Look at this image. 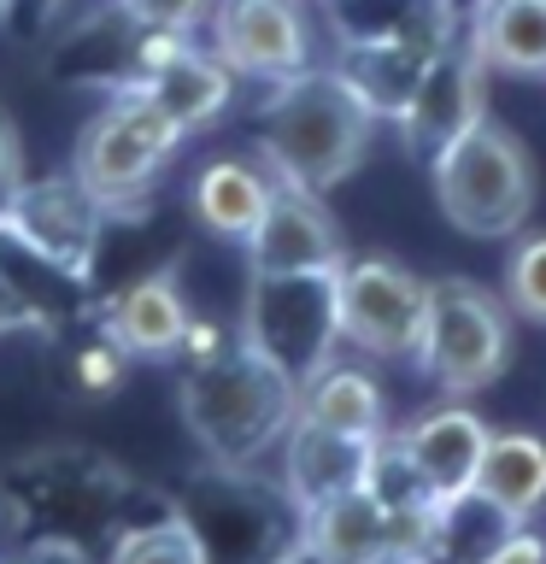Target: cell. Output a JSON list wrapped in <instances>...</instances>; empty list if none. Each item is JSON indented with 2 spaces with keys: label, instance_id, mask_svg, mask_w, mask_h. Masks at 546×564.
Here are the masks:
<instances>
[{
  "label": "cell",
  "instance_id": "obj_9",
  "mask_svg": "<svg viewBox=\"0 0 546 564\" xmlns=\"http://www.w3.org/2000/svg\"><path fill=\"white\" fill-rule=\"evenodd\" d=\"M206 30H211V53L236 77L282 83L312 65L306 0H211Z\"/></svg>",
  "mask_w": 546,
  "mask_h": 564
},
{
  "label": "cell",
  "instance_id": "obj_17",
  "mask_svg": "<svg viewBox=\"0 0 546 564\" xmlns=\"http://www.w3.org/2000/svg\"><path fill=\"white\" fill-rule=\"evenodd\" d=\"M458 42L488 77H546V0H470Z\"/></svg>",
  "mask_w": 546,
  "mask_h": 564
},
{
  "label": "cell",
  "instance_id": "obj_22",
  "mask_svg": "<svg viewBox=\"0 0 546 564\" xmlns=\"http://www.w3.org/2000/svg\"><path fill=\"white\" fill-rule=\"evenodd\" d=\"M476 494H488L505 518L535 523V511L546 506V441L528 430H488L482 465H476Z\"/></svg>",
  "mask_w": 546,
  "mask_h": 564
},
{
  "label": "cell",
  "instance_id": "obj_33",
  "mask_svg": "<svg viewBox=\"0 0 546 564\" xmlns=\"http://www.w3.org/2000/svg\"><path fill=\"white\" fill-rule=\"evenodd\" d=\"M317 7H324V0H317Z\"/></svg>",
  "mask_w": 546,
  "mask_h": 564
},
{
  "label": "cell",
  "instance_id": "obj_3",
  "mask_svg": "<svg viewBox=\"0 0 546 564\" xmlns=\"http://www.w3.org/2000/svg\"><path fill=\"white\" fill-rule=\"evenodd\" d=\"M429 171L440 218L470 241H511L535 218V159H528L523 135L505 130L500 118H476L447 153L429 159Z\"/></svg>",
  "mask_w": 546,
  "mask_h": 564
},
{
  "label": "cell",
  "instance_id": "obj_19",
  "mask_svg": "<svg viewBox=\"0 0 546 564\" xmlns=\"http://www.w3.org/2000/svg\"><path fill=\"white\" fill-rule=\"evenodd\" d=\"M271 165L264 159H211V165L194 176V224L206 229L211 241H247L271 206Z\"/></svg>",
  "mask_w": 546,
  "mask_h": 564
},
{
  "label": "cell",
  "instance_id": "obj_2",
  "mask_svg": "<svg viewBox=\"0 0 546 564\" xmlns=\"http://www.w3.org/2000/svg\"><path fill=\"white\" fill-rule=\"evenodd\" d=\"M370 135H376V118L335 77V65H306L271 83V100L259 112V159L312 194L341 188L364 165Z\"/></svg>",
  "mask_w": 546,
  "mask_h": 564
},
{
  "label": "cell",
  "instance_id": "obj_10",
  "mask_svg": "<svg viewBox=\"0 0 546 564\" xmlns=\"http://www.w3.org/2000/svg\"><path fill=\"white\" fill-rule=\"evenodd\" d=\"M241 247H247V271L253 276L341 271L347 264V241H341V229H335V218H329L324 194L299 188V183H288V176L271 183V206H264L259 229Z\"/></svg>",
  "mask_w": 546,
  "mask_h": 564
},
{
  "label": "cell",
  "instance_id": "obj_12",
  "mask_svg": "<svg viewBox=\"0 0 546 564\" xmlns=\"http://www.w3.org/2000/svg\"><path fill=\"white\" fill-rule=\"evenodd\" d=\"M165 165H171L165 148H153L118 106H100L77 135L70 176H77V183L100 200L106 218H112V212H141V200H148V188L159 183Z\"/></svg>",
  "mask_w": 546,
  "mask_h": 564
},
{
  "label": "cell",
  "instance_id": "obj_1",
  "mask_svg": "<svg viewBox=\"0 0 546 564\" xmlns=\"http://www.w3.org/2000/svg\"><path fill=\"white\" fill-rule=\"evenodd\" d=\"M294 417H299V382L282 377L241 335L194 352V370L183 377V423L200 441L206 465L253 470L271 447H282Z\"/></svg>",
  "mask_w": 546,
  "mask_h": 564
},
{
  "label": "cell",
  "instance_id": "obj_31",
  "mask_svg": "<svg viewBox=\"0 0 546 564\" xmlns=\"http://www.w3.org/2000/svg\"><path fill=\"white\" fill-rule=\"evenodd\" d=\"M288 564H324V558H312V553H306V546H299V553H294Z\"/></svg>",
  "mask_w": 546,
  "mask_h": 564
},
{
  "label": "cell",
  "instance_id": "obj_30",
  "mask_svg": "<svg viewBox=\"0 0 546 564\" xmlns=\"http://www.w3.org/2000/svg\"><path fill=\"white\" fill-rule=\"evenodd\" d=\"M12 329H42V324H35V306L12 282V271L0 264V335H12Z\"/></svg>",
  "mask_w": 546,
  "mask_h": 564
},
{
  "label": "cell",
  "instance_id": "obj_20",
  "mask_svg": "<svg viewBox=\"0 0 546 564\" xmlns=\"http://www.w3.org/2000/svg\"><path fill=\"white\" fill-rule=\"evenodd\" d=\"M435 53H417L405 42H335V77H341L370 118L394 123L405 112V100L417 95L423 70Z\"/></svg>",
  "mask_w": 546,
  "mask_h": 564
},
{
  "label": "cell",
  "instance_id": "obj_4",
  "mask_svg": "<svg viewBox=\"0 0 546 564\" xmlns=\"http://www.w3.org/2000/svg\"><path fill=\"white\" fill-rule=\"evenodd\" d=\"M183 523L194 529L206 564H288L299 553V506L282 482H259L253 470H200Z\"/></svg>",
  "mask_w": 546,
  "mask_h": 564
},
{
  "label": "cell",
  "instance_id": "obj_28",
  "mask_svg": "<svg viewBox=\"0 0 546 564\" xmlns=\"http://www.w3.org/2000/svg\"><path fill=\"white\" fill-rule=\"evenodd\" d=\"M24 188V141L7 118H0V212L12 206V194Z\"/></svg>",
  "mask_w": 546,
  "mask_h": 564
},
{
  "label": "cell",
  "instance_id": "obj_5",
  "mask_svg": "<svg viewBox=\"0 0 546 564\" xmlns=\"http://www.w3.org/2000/svg\"><path fill=\"white\" fill-rule=\"evenodd\" d=\"M505 365H511V306L476 276H435L417 370L447 400H470L488 382H500Z\"/></svg>",
  "mask_w": 546,
  "mask_h": 564
},
{
  "label": "cell",
  "instance_id": "obj_14",
  "mask_svg": "<svg viewBox=\"0 0 546 564\" xmlns=\"http://www.w3.org/2000/svg\"><path fill=\"white\" fill-rule=\"evenodd\" d=\"M370 453H376V441L341 435V430L312 423V417H294L288 435H282V488H288V500L299 511H312L347 488H364Z\"/></svg>",
  "mask_w": 546,
  "mask_h": 564
},
{
  "label": "cell",
  "instance_id": "obj_7",
  "mask_svg": "<svg viewBox=\"0 0 546 564\" xmlns=\"http://www.w3.org/2000/svg\"><path fill=\"white\" fill-rule=\"evenodd\" d=\"M100 229H106V212L77 176H35V183L24 176V188L0 212V241L65 282L95 276Z\"/></svg>",
  "mask_w": 546,
  "mask_h": 564
},
{
  "label": "cell",
  "instance_id": "obj_6",
  "mask_svg": "<svg viewBox=\"0 0 546 564\" xmlns=\"http://www.w3.org/2000/svg\"><path fill=\"white\" fill-rule=\"evenodd\" d=\"M241 341L264 352L282 377L306 388L341 347V317H335V271H288L253 276L247 271L241 300Z\"/></svg>",
  "mask_w": 546,
  "mask_h": 564
},
{
  "label": "cell",
  "instance_id": "obj_25",
  "mask_svg": "<svg viewBox=\"0 0 546 564\" xmlns=\"http://www.w3.org/2000/svg\"><path fill=\"white\" fill-rule=\"evenodd\" d=\"M500 300L523 324L546 329V236H523L505 259V276H500Z\"/></svg>",
  "mask_w": 546,
  "mask_h": 564
},
{
  "label": "cell",
  "instance_id": "obj_11",
  "mask_svg": "<svg viewBox=\"0 0 546 564\" xmlns=\"http://www.w3.org/2000/svg\"><path fill=\"white\" fill-rule=\"evenodd\" d=\"M476 118H488V65L476 59L465 42H452L447 53L429 59L417 95L405 100V112L394 118V130L405 141V153L429 165V159L447 153Z\"/></svg>",
  "mask_w": 546,
  "mask_h": 564
},
{
  "label": "cell",
  "instance_id": "obj_29",
  "mask_svg": "<svg viewBox=\"0 0 546 564\" xmlns=\"http://www.w3.org/2000/svg\"><path fill=\"white\" fill-rule=\"evenodd\" d=\"M482 564H546V535H535L528 523H517Z\"/></svg>",
  "mask_w": 546,
  "mask_h": 564
},
{
  "label": "cell",
  "instance_id": "obj_24",
  "mask_svg": "<svg viewBox=\"0 0 546 564\" xmlns=\"http://www.w3.org/2000/svg\"><path fill=\"white\" fill-rule=\"evenodd\" d=\"M511 529H517V518H505L488 494H476V488L447 494V500L435 506L429 529H423L417 564H482Z\"/></svg>",
  "mask_w": 546,
  "mask_h": 564
},
{
  "label": "cell",
  "instance_id": "obj_27",
  "mask_svg": "<svg viewBox=\"0 0 546 564\" xmlns=\"http://www.w3.org/2000/svg\"><path fill=\"white\" fill-rule=\"evenodd\" d=\"M211 0H118V12L135 30H194Z\"/></svg>",
  "mask_w": 546,
  "mask_h": 564
},
{
  "label": "cell",
  "instance_id": "obj_32",
  "mask_svg": "<svg viewBox=\"0 0 546 564\" xmlns=\"http://www.w3.org/2000/svg\"><path fill=\"white\" fill-rule=\"evenodd\" d=\"M382 564H417V558H400V553H394V558H382Z\"/></svg>",
  "mask_w": 546,
  "mask_h": 564
},
{
  "label": "cell",
  "instance_id": "obj_18",
  "mask_svg": "<svg viewBox=\"0 0 546 564\" xmlns=\"http://www.w3.org/2000/svg\"><path fill=\"white\" fill-rule=\"evenodd\" d=\"M299 546L324 564H382L394 558V523L370 488H347L324 506L299 511Z\"/></svg>",
  "mask_w": 546,
  "mask_h": 564
},
{
  "label": "cell",
  "instance_id": "obj_16",
  "mask_svg": "<svg viewBox=\"0 0 546 564\" xmlns=\"http://www.w3.org/2000/svg\"><path fill=\"white\" fill-rule=\"evenodd\" d=\"M400 447L423 470V482L447 500V494H465L476 482V465H482V447H488V423L465 400H447V405L405 423Z\"/></svg>",
  "mask_w": 546,
  "mask_h": 564
},
{
  "label": "cell",
  "instance_id": "obj_26",
  "mask_svg": "<svg viewBox=\"0 0 546 564\" xmlns=\"http://www.w3.org/2000/svg\"><path fill=\"white\" fill-rule=\"evenodd\" d=\"M106 564H206V553L183 518H165L148 529H123Z\"/></svg>",
  "mask_w": 546,
  "mask_h": 564
},
{
  "label": "cell",
  "instance_id": "obj_15",
  "mask_svg": "<svg viewBox=\"0 0 546 564\" xmlns=\"http://www.w3.org/2000/svg\"><path fill=\"white\" fill-rule=\"evenodd\" d=\"M335 42H405L417 53H447L465 30L458 0H324Z\"/></svg>",
  "mask_w": 546,
  "mask_h": 564
},
{
  "label": "cell",
  "instance_id": "obj_13",
  "mask_svg": "<svg viewBox=\"0 0 546 564\" xmlns=\"http://www.w3.org/2000/svg\"><path fill=\"white\" fill-rule=\"evenodd\" d=\"M188 300H183V259L159 264V271L135 276L130 289H118L100 306L106 347H118L123 359H171L188 347Z\"/></svg>",
  "mask_w": 546,
  "mask_h": 564
},
{
  "label": "cell",
  "instance_id": "obj_21",
  "mask_svg": "<svg viewBox=\"0 0 546 564\" xmlns=\"http://www.w3.org/2000/svg\"><path fill=\"white\" fill-rule=\"evenodd\" d=\"M148 95L165 106V112L183 123V130H206V123H218L223 118V106L229 95H236V70H229L211 47H176L165 65H153L148 77H135Z\"/></svg>",
  "mask_w": 546,
  "mask_h": 564
},
{
  "label": "cell",
  "instance_id": "obj_23",
  "mask_svg": "<svg viewBox=\"0 0 546 564\" xmlns=\"http://www.w3.org/2000/svg\"><path fill=\"white\" fill-rule=\"evenodd\" d=\"M299 417L329 423V430H341V435H364V441L387 435L382 382L370 377L364 365H341V359H329L306 388H299Z\"/></svg>",
  "mask_w": 546,
  "mask_h": 564
},
{
  "label": "cell",
  "instance_id": "obj_8",
  "mask_svg": "<svg viewBox=\"0 0 546 564\" xmlns=\"http://www.w3.org/2000/svg\"><path fill=\"white\" fill-rule=\"evenodd\" d=\"M335 317L341 341L364 359H412L423 352L429 324V282L394 259H347L335 271Z\"/></svg>",
  "mask_w": 546,
  "mask_h": 564
}]
</instances>
